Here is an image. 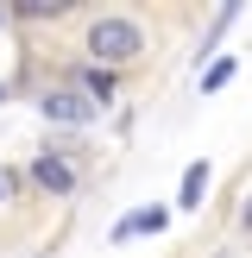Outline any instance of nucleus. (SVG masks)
Masks as SVG:
<instances>
[{
	"instance_id": "5",
	"label": "nucleus",
	"mask_w": 252,
	"mask_h": 258,
	"mask_svg": "<svg viewBox=\"0 0 252 258\" xmlns=\"http://www.w3.org/2000/svg\"><path fill=\"white\" fill-rule=\"evenodd\" d=\"M70 82L76 88H82V95L88 101H95V107H107V101H120V95H113V88H120V70H101V63H76V70H70Z\"/></svg>"
},
{
	"instance_id": "12",
	"label": "nucleus",
	"mask_w": 252,
	"mask_h": 258,
	"mask_svg": "<svg viewBox=\"0 0 252 258\" xmlns=\"http://www.w3.org/2000/svg\"><path fill=\"white\" fill-rule=\"evenodd\" d=\"M0 101H7V82H0Z\"/></svg>"
},
{
	"instance_id": "1",
	"label": "nucleus",
	"mask_w": 252,
	"mask_h": 258,
	"mask_svg": "<svg viewBox=\"0 0 252 258\" xmlns=\"http://www.w3.org/2000/svg\"><path fill=\"white\" fill-rule=\"evenodd\" d=\"M145 44H151V38H145V25H139L133 13H95L88 32H82V57L101 63V70H126V63H139Z\"/></svg>"
},
{
	"instance_id": "8",
	"label": "nucleus",
	"mask_w": 252,
	"mask_h": 258,
	"mask_svg": "<svg viewBox=\"0 0 252 258\" xmlns=\"http://www.w3.org/2000/svg\"><path fill=\"white\" fill-rule=\"evenodd\" d=\"M233 76H239V63H233V57H214L208 70H202V95H221V88L233 82Z\"/></svg>"
},
{
	"instance_id": "2",
	"label": "nucleus",
	"mask_w": 252,
	"mask_h": 258,
	"mask_svg": "<svg viewBox=\"0 0 252 258\" xmlns=\"http://www.w3.org/2000/svg\"><path fill=\"white\" fill-rule=\"evenodd\" d=\"M38 113H44L50 126H70V133H82V126L95 120L101 107H95V101H88L76 82H63V88H44V95H38Z\"/></svg>"
},
{
	"instance_id": "10",
	"label": "nucleus",
	"mask_w": 252,
	"mask_h": 258,
	"mask_svg": "<svg viewBox=\"0 0 252 258\" xmlns=\"http://www.w3.org/2000/svg\"><path fill=\"white\" fill-rule=\"evenodd\" d=\"M0 202H7V176H0Z\"/></svg>"
},
{
	"instance_id": "6",
	"label": "nucleus",
	"mask_w": 252,
	"mask_h": 258,
	"mask_svg": "<svg viewBox=\"0 0 252 258\" xmlns=\"http://www.w3.org/2000/svg\"><path fill=\"white\" fill-rule=\"evenodd\" d=\"M208 183H214V164H208V158H196V164L183 170V183H176V208L196 214L202 202H208Z\"/></svg>"
},
{
	"instance_id": "11",
	"label": "nucleus",
	"mask_w": 252,
	"mask_h": 258,
	"mask_svg": "<svg viewBox=\"0 0 252 258\" xmlns=\"http://www.w3.org/2000/svg\"><path fill=\"white\" fill-rule=\"evenodd\" d=\"M7 19H13V13H7V7H0V25H7Z\"/></svg>"
},
{
	"instance_id": "4",
	"label": "nucleus",
	"mask_w": 252,
	"mask_h": 258,
	"mask_svg": "<svg viewBox=\"0 0 252 258\" xmlns=\"http://www.w3.org/2000/svg\"><path fill=\"white\" fill-rule=\"evenodd\" d=\"M164 227H170V208H164V202L133 208V214H120V221H113V246H126V239H151V233H164Z\"/></svg>"
},
{
	"instance_id": "3",
	"label": "nucleus",
	"mask_w": 252,
	"mask_h": 258,
	"mask_svg": "<svg viewBox=\"0 0 252 258\" xmlns=\"http://www.w3.org/2000/svg\"><path fill=\"white\" fill-rule=\"evenodd\" d=\"M25 183H38L44 196H63V202H70L76 196V164L63 158V151H38L32 170H25Z\"/></svg>"
},
{
	"instance_id": "9",
	"label": "nucleus",
	"mask_w": 252,
	"mask_h": 258,
	"mask_svg": "<svg viewBox=\"0 0 252 258\" xmlns=\"http://www.w3.org/2000/svg\"><path fill=\"white\" fill-rule=\"evenodd\" d=\"M239 233L252 239V202H246V208H239Z\"/></svg>"
},
{
	"instance_id": "7",
	"label": "nucleus",
	"mask_w": 252,
	"mask_h": 258,
	"mask_svg": "<svg viewBox=\"0 0 252 258\" xmlns=\"http://www.w3.org/2000/svg\"><path fill=\"white\" fill-rule=\"evenodd\" d=\"M13 19H19V25H57V19H70V0H50V7L25 0V7H13Z\"/></svg>"
}]
</instances>
